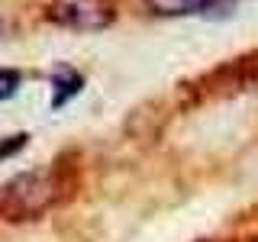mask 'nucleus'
Segmentation results:
<instances>
[{
	"instance_id": "1",
	"label": "nucleus",
	"mask_w": 258,
	"mask_h": 242,
	"mask_svg": "<svg viewBox=\"0 0 258 242\" xmlns=\"http://www.w3.org/2000/svg\"><path fill=\"white\" fill-rule=\"evenodd\" d=\"M55 197V184L48 181L45 171H29L20 174L0 191V213L7 220H26V216H36L52 204Z\"/></svg>"
},
{
	"instance_id": "2",
	"label": "nucleus",
	"mask_w": 258,
	"mask_h": 242,
	"mask_svg": "<svg viewBox=\"0 0 258 242\" xmlns=\"http://www.w3.org/2000/svg\"><path fill=\"white\" fill-rule=\"evenodd\" d=\"M48 20L78 32H97L113 23L110 0H55L48 7Z\"/></svg>"
},
{
	"instance_id": "3",
	"label": "nucleus",
	"mask_w": 258,
	"mask_h": 242,
	"mask_svg": "<svg viewBox=\"0 0 258 242\" xmlns=\"http://www.w3.org/2000/svg\"><path fill=\"white\" fill-rule=\"evenodd\" d=\"M213 0H145L152 13L158 16H190V13H204Z\"/></svg>"
},
{
	"instance_id": "4",
	"label": "nucleus",
	"mask_w": 258,
	"mask_h": 242,
	"mask_svg": "<svg viewBox=\"0 0 258 242\" xmlns=\"http://www.w3.org/2000/svg\"><path fill=\"white\" fill-rule=\"evenodd\" d=\"M81 84H84V78L75 75V71H58L55 75V94H52V110L64 107V103L71 100L75 94H81Z\"/></svg>"
},
{
	"instance_id": "5",
	"label": "nucleus",
	"mask_w": 258,
	"mask_h": 242,
	"mask_svg": "<svg viewBox=\"0 0 258 242\" xmlns=\"http://www.w3.org/2000/svg\"><path fill=\"white\" fill-rule=\"evenodd\" d=\"M16 87H20V75H16V71H10V68H0V100L13 97Z\"/></svg>"
},
{
	"instance_id": "6",
	"label": "nucleus",
	"mask_w": 258,
	"mask_h": 242,
	"mask_svg": "<svg viewBox=\"0 0 258 242\" xmlns=\"http://www.w3.org/2000/svg\"><path fill=\"white\" fill-rule=\"evenodd\" d=\"M26 139H29V136H23V133H20V136H10L7 142H0V161L10 158V155H16V152L26 145Z\"/></svg>"
}]
</instances>
